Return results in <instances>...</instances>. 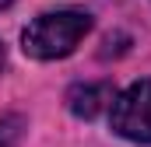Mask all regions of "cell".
<instances>
[{
	"label": "cell",
	"instance_id": "cell-1",
	"mask_svg": "<svg viewBox=\"0 0 151 147\" xmlns=\"http://www.w3.org/2000/svg\"><path fill=\"white\" fill-rule=\"evenodd\" d=\"M88 32H91V14L88 11H74V7L70 11H53V14H39L25 28L21 46L35 60H60V56H70Z\"/></svg>",
	"mask_w": 151,
	"mask_h": 147
},
{
	"label": "cell",
	"instance_id": "cell-3",
	"mask_svg": "<svg viewBox=\"0 0 151 147\" xmlns=\"http://www.w3.org/2000/svg\"><path fill=\"white\" fill-rule=\"evenodd\" d=\"M113 88L109 84H74L67 91V105L81 119H95L102 109H113Z\"/></svg>",
	"mask_w": 151,
	"mask_h": 147
},
{
	"label": "cell",
	"instance_id": "cell-5",
	"mask_svg": "<svg viewBox=\"0 0 151 147\" xmlns=\"http://www.w3.org/2000/svg\"><path fill=\"white\" fill-rule=\"evenodd\" d=\"M4 60H7V53H4V42H0V70H4Z\"/></svg>",
	"mask_w": 151,
	"mask_h": 147
},
{
	"label": "cell",
	"instance_id": "cell-6",
	"mask_svg": "<svg viewBox=\"0 0 151 147\" xmlns=\"http://www.w3.org/2000/svg\"><path fill=\"white\" fill-rule=\"evenodd\" d=\"M11 4H14V0H0V11H4V7H11Z\"/></svg>",
	"mask_w": 151,
	"mask_h": 147
},
{
	"label": "cell",
	"instance_id": "cell-2",
	"mask_svg": "<svg viewBox=\"0 0 151 147\" xmlns=\"http://www.w3.org/2000/svg\"><path fill=\"white\" fill-rule=\"evenodd\" d=\"M109 123L119 137L134 144H151V81H137L116 95Z\"/></svg>",
	"mask_w": 151,
	"mask_h": 147
},
{
	"label": "cell",
	"instance_id": "cell-4",
	"mask_svg": "<svg viewBox=\"0 0 151 147\" xmlns=\"http://www.w3.org/2000/svg\"><path fill=\"white\" fill-rule=\"evenodd\" d=\"M25 133V119L11 109H0V147H18Z\"/></svg>",
	"mask_w": 151,
	"mask_h": 147
}]
</instances>
